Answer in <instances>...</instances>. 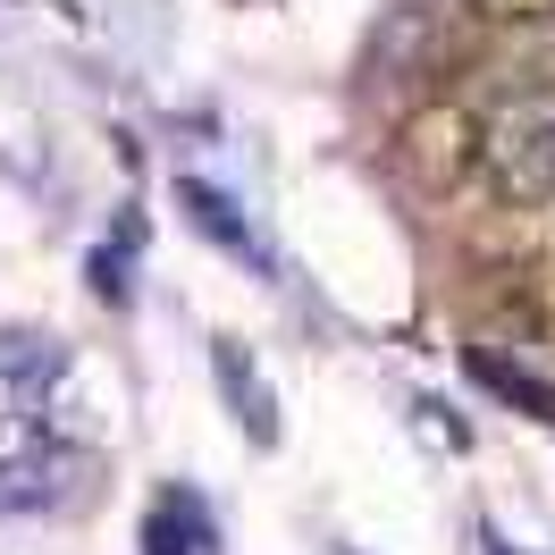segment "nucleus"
Returning <instances> with one entry per match:
<instances>
[{
    "label": "nucleus",
    "mask_w": 555,
    "mask_h": 555,
    "mask_svg": "<svg viewBox=\"0 0 555 555\" xmlns=\"http://www.w3.org/2000/svg\"><path fill=\"white\" fill-rule=\"evenodd\" d=\"M480 177L505 210L555 203V93H521L480 127Z\"/></svg>",
    "instance_id": "nucleus-1"
},
{
    "label": "nucleus",
    "mask_w": 555,
    "mask_h": 555,
    "mask_svg": "<svg viewBox=\"0 0 555 555\" xmlns=\"http://www.w3.org/2000/svg\"><path fill=\"white\" fill-rule=\"evenodd\" d=\"M93 447H76L60 429H35L17 447H0V514L9 521H60L93 496Z\"/></svg>",
    "instance_id": "nucleus-2"
},
{
    "label": "nucleus",
    "mask_w": 555,
    "mask_h": 555,
    "mask_svg": "<svg viewBox=\"0 0 555 555\" xmlns=\"http://www.w3.org/2000/svg\"><path fill=\"white\" fill-rule=\"evenodd\" d=\"M76 396V362L60 337H26V328H0V438H26V429H60Z\"/></svg>",
    "instance_id": "nucleus-3"
},
{
    "label": "nucleus",
    "mask_w": 555,
    "mask_h": 555,
    "mask_svg": "<svg viewBox=\"0 0 555 555\" xmlns=\"http://www.w3.org/2000/svg\"><path fill=\"white\" fill-rule=\"evenodd\" d=\"M210 362H219V387H228L236 421L253 429V438H261V447H270V438H278V404H270V387H261V371H253V362H244L236 346H219Z\"/></svg>",
    "instance_id": "nucleus-4"
},
{
    "label": "nucleus",
    "mask_w": 555,
    "mask_h": 555,
    "mask_svg": "<svg viewBox=\"0 0 555 555\" xmlns=\"http://www.w3.org/2000/svg\"><path fill=\"white\" fill-rule=\"evenodd\" d=\"M143 539H152V555H210V530H203V514H194V496H169Z\"/></svg>",
    "instance_id": "nucleus-5"
},
{
    "label": "nucleus",
    "mask_w": 555,
    "mask_h": 555,
    "mask_svg": "<svg viewBox=\"0 0 555 555\" xmlns=\"http://www.w3.org/2000/svg\"><path fill=\"white\" fill-rule=\"evenodd\" d=\"M472 371H480V379L496 387V396H521V404H539V421H555V387H539L530 371H505L496 353H472Z\"/></svg>",
    "instance_id": "nucleus-6"
},
{
    "label": "nucleus",
    "mask_w": 555,
    "mask_h": 555,
    "mask_svg": "<svg viewBox=\"0 0 555 555\" xmlns=\"http://www.w3.org/2000/svg\"><path fill=\"white\" fill-rule=\"evenodd\" d=\"M480 17H496V26H547L555 0H472Z\"/></svg>",
    "instance_id": "nucleus-7"
}]
</instances>
